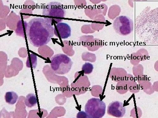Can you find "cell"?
Returning <instances> with one entry per match:
<instances>
[{
  "instance_id": "cell-1",
  "label": "cell",
  "mask_w": 158,
  "mask_h": 118,
  "mask_svg": "<svg viewBox=\"0 0 158 118\" xmlns=\"http://www.w3.org/2000/svg\"><path fill=\"white\" fill-rule=\"evenodd\" d=\"M26 33L31 45L38 47L50 42L54 35V28L48 18H35L27 24Z\"/></svg>"
},
{
  "instance_id": "cell-2",
  "label": "cell",
  "mask_w": 158,
  "mask_h": 118,
  "mask_svg": "<svg viewBox=\"0 0 158 118\" xmlns=\"http://www.w3.org/2000/svg\"><path fill=\"white\" fill-rule=\"evenodd\" d=\"M73 62L64 54H57L51 59V67L54 73L59 75L66 74L71 69Z\"/></svg>"
},
{
  "instance_id": "cell-3",
  "label": "cell",
  "mask_w": 158,
  "mask_h": 118,
  "mask_svg": "<svg viewBox=\"0 0 158 118\" xmlns=\"http://www.w3.org/2000/svg\"><path fill=\"white\" fill-rule=\"evenodd\" d=\"M85 110L87 118H102L106 114V104L99 98H91L85 104Z\"/></svg>"
},
{
  "instance_id": "cell-4",
  "label": "cell",
  "mask_w": 158,
  "mask_h": 118,
  "mask_svg": "<svg viewBox=\"0 0 158 118\" xmlns=\"http://www.w3.org/2000/svg\"><path fill=\"white\" fill-rule=\"evenodd\" d=\"M113 27L115 32L119 35L127 36L134 30V22L129 17L122 15L115 19Z\"/></svg>"
},
{
  "instance_id": "cell-5",
  "label": "cell",
  "mask_w": 158,
  "mask_h": 118,
  "mask_svg": "<svg viewBox=\"0 0 158 118\" xmlns=\"http://www.w3.org/2000/svg\"><path fill=\"white\" fill-rule=\"evenodd\" d=\"M65 11L63 6L59 2H51L48 3L42 11V15L50 17L64 18Z\"/></svg>"
},
{
  "instance_id": "cell-6",
  "label": "cell",
  "mask_w": 158,
  "mask_h": 118,
  "mask_svg": "<svg viewBox=\"0 0 158 118\" xmlns=\"http://www.w3.org/2000/svg\"><path fill=\"white\" fill-rule=\"evenodd\" d=\"M126 108L122 102L115 101L111 102L108 107V115L116 118H122L126 113Z\"/></svg>"
},
{
  "instance_id": "cell-7",
  "label": "cell",
  "mask_w": 158,
  "mask_h": 118,
  "mask_svg": "<svg viewBox=\"0 0 158 118\" xmlns=\"http://www.w3.org/2000/svg\"><path fill=\"white\" fill-rule=\"evenodd\" d=\"M54 33L56 37L59 39H67L71 36V29L68 24L59 22L55 26Z\"/></svg>"
},
{
  "instance_id": "cell-8",
  "label": "cell",
  "mask_w": 158,
  "mask_h": 118,
  "mask_svg": "<svg viewBox=\"0 0 158 118\" xmlns=\"http://www.w3.org/2000/svg\"><path fill=\"white\" fill-rule=\"evenodd\" d=\"M103 45L104 42L102 40L97 38H93L88 46V48L89 50L94 51L98 50L100 47H102Z\"/></svg>"
},
{
  "instance_id": "cell-9",
  "label": "cell",
  "mask_w": 158,
  "mask_h": 118,
  "mask_svg": "<svg viewBox=\"0 0 158 118\" xmlns=\"http://www.w3.org/2000/svg\"><path fill=\"white\" fill-rule=\"evenodd\" d=\"M25 104L28 108H32L36 106L37 104V97L35 94L30 93L26 97Z\"/></svg>"
},
{
  "instance_id": "cell-10",
  "label": "cell",
  "mask_w": 158,
  "mask_h": 118,
  "mask_svg": "<svg viewBox=\"0 0 158 118\" xmlns=\"http://www.w3.org/2000/svg\"><path fill=\"white\" fill-rule=\"evenodd\" d=\"M19 97L16 93L13 92H7L5 96L6 103L9 104H14L18 101Z\"/></svg>"
},
{
  "instance_id": "cell-11",
  "label": "cell",
  "mask_w": 158,
  "mask_h": 118,
  "mask_svg": "<svg viewBox=\"0 0 158 118\" xmlns=\"http://www.w3.org/2000/svg\"><path fill=\"white\" fill-rule=\"evenodd\" d=\"M29 63L30 64L27 65L28 68H31V66H32L34 69L36 68L37 64V57L34 54L31 53L30 57H28L27 64Z\"/></svg>"
},
{
  "instance_id": "cell-12",
  "label": "cell",
  "mask_w": 158,
  "mask_h": 118,
  "mask_svg": "<svg viewBox=\"0 0 158 118\" xmlns=\"http://www.w3.org/2000/svg\"><path fill=\"white\" fill-rule=\"evenodd\" d=\"M93 69V65L88 62L85 63L82 67V71L86 74H89L92 73Z\"/></svg>"
},
{
  "instance_id": "cell-13",
  "label": "cell",
  "mask_w": 158,
  "mask_h": 118,
  "mask_svg": "<svg viewBox=\"0 0 158 118\" xmlns=\"http://www.w3.org/2000/svg\"><path fill=\"white\" fill-rule=\"evenodd\" d=\"M9 11V7L3 6L2 2L0 1V17H5Z\"/></svg>"
},
{
  "instance_id": "cell-14",
  "label": "cell",
  "mask_w": 158,
  "mask_h": 118,
  "mask_svg": "<svg viewBox=\"0 0 158 118\" xmlns=\"http://www.w3.org/2000/svg\"><path fill=\"white\" fill-rule=\"evenodd\" d=\"M77 118H87V114L84 111L79 112L77 115Z\"/></svg>"
},
{
  "instance_id": "cell-15",
  "label": "cell",
  "mask_w": 158,
  "mask_h": 118,
  "mask_svg": "<svg viewBox=\"0 0 158 118\" xmlns=\"http://www.w3.org/2000/svg\"><path fill=\"white\" fill-rule=\"evenodd\" d=\"M6 28L5 22L3 20H0V31Z\"/></svg>"
}]
</instances>
